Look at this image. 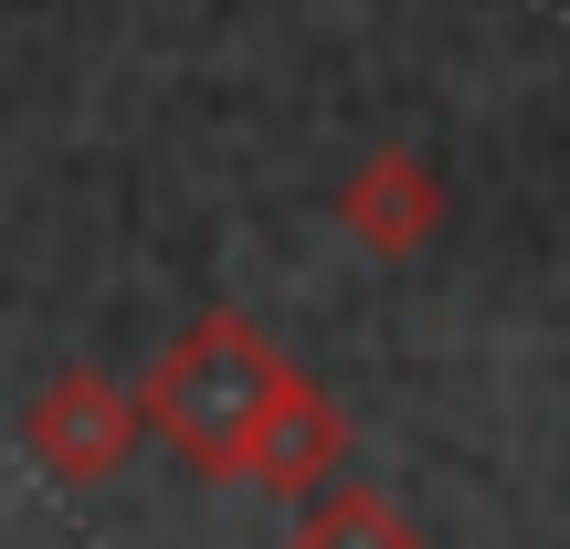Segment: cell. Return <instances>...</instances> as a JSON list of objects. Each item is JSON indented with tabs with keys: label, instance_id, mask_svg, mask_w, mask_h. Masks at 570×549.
<instances>
[{
	"label": "cell",
	"instance_id": "1",
	"mask_svg": "<svg viewBox=\"0 0 570 549\" xmlns=\"http://www.w3.org/2000/svg\"><path fill=\"white\" fill-rule=\"evenodd\" d=\"M348 223H360L370 244H423L433 233V169L402 159V148H381V159L360 169V190H348Z\"/></svg>",
	"mask_w": 570,
	"mask_h": 549
}]
</instances>
